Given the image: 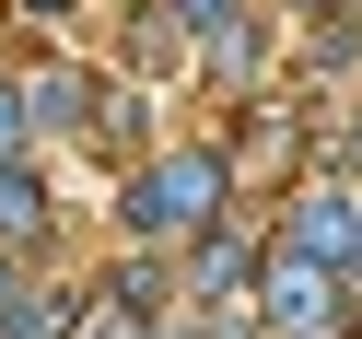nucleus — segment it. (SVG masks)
I'll return each mask as SVG.
<instances>
[{"label": "nucleus", "mask_w": 362, "mask_h": 339, "mask_svg": "<svg viewBox=\"0 0 362 339\" xmlns=\"http://www.w3.org/2000/svg\"><path fill=\"white\" fill-rule=\"evenodd\" d=\"M269 304H281L292 328H315V316H327V281H304V269H281V281H269Z\"/></svg>", "instance_id": "2"}, {"label": "nucleus", "mask_w": 362, "mask_h": 339, "mask_svg": "<svg viewBox=\"0 0 362 339\" xmlns=\"http://www.w3.org/2000/svg\"><path fill=\"white\" fill-rule=\"evenodd\" d=\"M211 188H222V164H164V176L141 188V222H152V234H175V222L211 211Z\"/></svg>", "instance_id": "1"}, {"label": "nucleus", "mask_w": 362, "mask_h": 339, "mask_svg": "<svg viewBox=\"0 0 362 339\" xmlns=\"http://www.w3.org/2000/svg\"><path fill=\"white\" fill-rule=\"evenodd\" d=\"M0 234H35V176H0Z\"/></svg>", "instance_id": "3"}, {"label": "nucleus", "mask_w": 362, "mask_h": 339, "mask_svg": "<svg viewBox=\"0 0 362 339\" xmlns=\"http://www.w3.org/2000/svg\"><path fill=\"white\" fill-rule=\"evenodd\" d=\"M0 141H24V94H12V82H0Z\"/></svg>", "instance_id": "4"}]
</instances>
